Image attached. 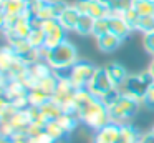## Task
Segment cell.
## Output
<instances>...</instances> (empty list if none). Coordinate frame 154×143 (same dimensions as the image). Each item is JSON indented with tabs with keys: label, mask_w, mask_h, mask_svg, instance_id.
I'll return each mask as SVG.
<instances>
[{
	"label": "cell",
	"mask_w": 154,
	"mask_h": 143,
	"mask_svg": "<svg viewBox=\"0 0 154 143\" xmlns=\"http://www.w3.org/2000/svg\"><path fill=\"white\" fill-rule=\"evenodd\" d=\"M45 62L51 67V70H70L75 63L80 62V52L70 40H65L61 45L48 52Z\"/></svg>",
	"instance_id": "obj_1"
},
{
	"label": "cell",
	"mask_w": 154,
	"mask_h": 143,
	"mask_svg": "<svg viewBox=\"0 0 154 143\" xmlns=\"http://www.w3.org/2000/svg\"><path fill=\"white\" fill-rule=\"evenodd\" d=\"M151 83H154L152 76L149 75V72H141V73H134V75H129L126 78V82L119 86L121 93L129 98L139 102L141 105L144 103V96H146V92L149 88Z\"/></svg>",
	"instance_id": "obj_2"
},
{
	"label": "cell",
	"mask_w": 154,
	"mask_h": 143,
	"mask_svg": "<svg viewBox=\"0 0 154 143\" xmlns=\"http://www.w3.org/2000/svg\"><path fill=\"white\" fill-rule=\"evenodd\" d=\"M80 118L86 126H90L91 130H101L103 126H106L108 123H111L109 118V110L101 100H94L91 105H88L83 112H80Z\"/></svg>",
	"instance_id": "obj_3"
},
{
	"label": "cell",
	"mask_w": 154,
	"mask_h": 143,
	"mask_svg": "<svg viewBox=\"0 0 154 143\" xmlns=\"http://www.w3.org/2000/svg\"><path fill=\"white\" fill-rule=\"evenodd\" d=\"M139 106H141L139 102H136V100H133V98H129V96H126V95L121 93L119 98L108 108L109 110L111 122L118 123V125H124L128 120H131L137 113Z\"/></svg>",
	"instance_id": "obj_4"
},
{
	"label": "cell",
	"mask_w": 154,
	"mask_h": 143,
	"mask_svg": "<svg viewBox=\"0 0 154 143\" xmlns=\"http://www.w3.org/2000/svg\"><path fill=\"white\" fill-rule=\"evenodd\" d=\"M96 68L93 63L86 62V60H80L78 63H75L70 70V80L71 83L75 85V88H86L88 83L93 80L94 73H96Z\"/></svg>",
	"instance_id": "obj_5"
},
{
	"label": "cell",
	"mask_w": 154,
	"mask_h": 143,
	"mask_svg": "<svg viewBox=\"0 0 154 143\" xmlns=\"http://www.w3.org/2000/svg\"><path fill=\"white\" fill-rule=\"evenodd\" d=\"M86 88H88V92H90L94 98L103 100V96L106 95L108 92H111L113 88H118V86L113 85V82H111L109 75H108L106 68H104V67H98L96 73H94V76H93V80L88 83Z\"/></svg>",
	"instance_id": "obj_6"
},
{
	"label": "cell",
	"mask_w": 154,
	"mask_h": 143,
	"mask_svg": "<svg viewBox=\"0 0 154 143\" xmlns=\"http://www.w3.org/2000/svg\"><path fill=\"white\" fill-rule=\"evenodd\" d=\"M73 7L80 12V15H90L94 20L109 17V10L100 0H75Z\"/></svg>",
	"instance_id": "obj_7"
},
{
	"label": "cell",
	"mask_w": 154,
	"mask_h": 143,
	"mask_svg": "<svg viewBox=\"0 0 154 143\" xmlns=\"http://www.w3.org/2000/svg\"><path fill=\"white\" fill-rule=\"evenodd\" d=\"M119 140H121V125L111 122L96 132L94 143H118Z\"/></svg>",
	"instance_id": "obj_8"
},
{
	"label": "cell",
	"mask_w": 154,
	"mask_h": 143,
	"mask_svg": "<svg viewBox=\"0 0 154 143\" xmlns=\"http://www.w3.org/2000/svg\"><path fill=\"white\" fill-rule=\"evenodd\" d=\"M80 17H81L80 12L73 7V3H70V5L61 12V15L58 17V22H60V25L63 27L66 32H76Z\"/></svg>",
	"instance_id": "obj_9"
},
{
	"label": "cell",
	"mask_w": 154,
	"mask_h": 143,
	"mask_svg": "<svg viewBox=\"0 0 154 143\" xmlns=\"http://www.w3.org/2000/svg\"><path fill=\"white\" fill-rule=\"evenodd\" d=\"M104 68H106V72H108V75H109L113 85L118 86V88H119V86L126 82L128 76H129L128 70L124 68L119 62H109V63H106V65H104Z\"/></svg>",
	"instance_id": "obj_10"
},
{
	"label": "cell",
	"mask_w": 154,
	"mask_h": 143,
	"mask_svg": "<svg viewBox=\"0 0 154 143\" xmlns=\"http://www.w3.org/2000/svg\"><path fill=\"white\" fill-rule=\"evenodd\" d=\"M124 40L119 38L118 35H114V33H106V35H101L96 38V47L100 52L103 53H111L114 52V50H118L121 47V43H123Z\"/></svg>",
	"instance_id": "obj_11"
},
{
	"label": "cell",
	"mask_w": 154,
	"mask_h": 143,
	"mask_svg": "<svg viewBox=\"0 0 154 143\" xmlns=\"http://www.w3.org/2000/svg\"><path fill=\"white\" fill-rule=\"evenodd\" d=\"M7 123L10 125V128L14 130V133H17V132H25L27 133L28 126L32 125V118H30V115H28L27 108L25 110H17L15 115L12 116Z\"/></svg>",
	"instance_id": "obj_12"
},
{
	"label": "cell",
	"mask_w": 154,
	"mask_h": 143,
	"mask_svg": "<svg viewBox=\"0 0 154 143\" xmlns=\"http://www.w3.org/2000/svg\"><path fill=\"white\" fill-rule=\"evenodd\" d=\"M109 22H111V33L118 35L123 40H126L131 35V32L134 30L123 17H109Z\"/></svg>",
	"instance_id": "obj_13"
},
{
	"label": "cell",
	"mask_w": 154,
	"mask_h": 143,
	"mask_svg": "<svg viewBox=\"0 0 154 143\" xmlns=\"http://www.w3.org/2000/svg\"><path fill=\"white\" fill-rule=\"evenodd\" d=\"M17 60H18V55L8 45H5L0 52V70H2V73H8V70L14 67V63Z\"/></svg>",
	"instance_id": "obj_14"
},
{
	"label": "cell",
	"mask_w": 154,
	"mask_h": 143,
	"mask_svg": "<svg viewBox=\"0 0 154 143\" xmlns=\"http://www.w3.org/2000/svg\"><path fill=\"white\" fill-rule=\"evenodd\" d=\"M66 30L63 28V27H58L55 32H51V33H47V40H45V48H48V50H53V48H57L58 45H61V43L65 42V40H68L66 38Z\"/></svg>",
	"instance_id": "obj_15"
},
{
	"label": "cell",
	"mask_w": 154,
	"mask_h": 143,
	"mask_svg": "<svg viewBox=\"0 0 154 143\" xmlns=\"http://www.w3.org/2000/svg\"><path fill=\"white\" fill-rule=\"evenodd\" d=\"M45 133H47L48 136H51V138H53L55 141H58V143L65 141V140H66V136H68V132L57 122V120L47 123V126H45Z\"/></svg>",
	"instance_id": "obj_16"
},
{
	"label": "cell",
	"mask_w": 154,
	"mask_h": 143,
	"mask_svg": "<svg viewBox=\"0 0 154 143\" xmlns=\"http://www.w3.org/2000/svg\"><path fill=\"white\" fill-rule=\"evenodd\" d=\"M42 108V113H43V116L48 120V122H53V120H58L60 118V115L63 113V108H61L60 105H58L57 102H53V100H48L47 103H43V105L40 106Z\"/></svg>",
	"instance_id": "obj_17"
},
{
	"label": "cell",
	"mask_w": 154,
	"mask_h": 143,
	"mask_svg": "<svg viewBox=\"0 0 154 143\" xmlns=\"http://www.w3.org/2000/svg\"><path fill=\"white\" fill-rule=\"evenodd\" d=\"M141 135L143 133L136 128V126L129 125V123H124L121 125V140L126 143H139Z\"/></svg>",
	"instance_id": "obj_18"
},
{
	"label": "cell",
	"mask_w": 154,
	"mask_h": 143,
	"mask_svg": "<svg viewBox=\"0 0 154 143\" xmlns=\"http://www.w3.org/2000/svg\"><path fill=\"white\" fill-rule=\"evenodd\" d=\"M58 80L60 78H58L55 73H51V75L45 76V78H42L40 82H38L37 88H40L42 92H45L47 95L53 96V93L57 92V86H58Z\"/></svg>",
	"instance_id": "obj_19"
},
{
	"label": "cell",
	"mask_w": 154,
	"mask_h": 143,
	"mask_svg": "<svg viewBox=\"0 0 154 143\" xmlns=\"http://www.w3.org/2000/svg\"><path fill=\"white\" fill-rule=\"evenodd\" d=\"M57 122L60 123L68 133H71L78 126V123L81 122V118H80V115H76V113H61L60 118H58Z\"/></svg>",
	"instance_id": "obj_20"
},
{
	"label": "cell",
	"mask_w": 154,
	"mask_h": 143,
	"mask_svg": "<svg viewBox=\"0 0 154 143\" xmlns=\"http://www.w3.org/2000/svg\"><path fill=\"white\" fill-rule=\"evenodd\" d=\"M93 27H94V18L93 17L81 15L80 22H78V27H76V33L78 35H83V37L93 35Z\"/></svg>",
	"instance_id": "obj_21"
},
{
	"label": "cell",
	"mask_w": 154,
	"mask_h": 143,
	"mask_svg": "<svg viewBox=\"0 0 154 143\" xmlns=\"http://www.w3.org/2000/svg\"><path fill=\"white\" fill-rule=\"evenodd\" d=\"M27 40L33 48H43L45 40H47V33L43 32V28H32V32L27 37Z\"/></svg>",
	"instance_id": "obj_22"
},
{
	"label": "cell",
	"mask_w": 154,
	"mask_h": 143,
	"mask_svg": "<svg viewBox=\"0 0 154 143\" xmlns=\"http://www.w3.org/2000/svg\"><path fill=\"white\" fill-rule=\"evenodd\" d=\"M50 98H51L50 95H47V93L42 92L40 88H37V86L28 92V102H30V105H33V106H42L43 103H47Z\"/></svg>",
	"instance_id": "obj_23"
},
{
	"label": "cell",
	"mask_w": 154,
	"mask_h": 143,
	"mask_svg": "<svg viewBox=\"0 0 154 143\" xmlns=\"http://www.w3.org/2000/svg\"><path fill=\"white\" fill-rule=\"evenodd\" d=\"M109 32H111L109 17L94 20V27H93V37L94 38H98V37H101V35H106V33H109Z\"/></svg>",
	"instance_id": "obj_24"
},
{
	"label": "cell",
	"mask_w": 154,
	"mask_h": 143,
	"mask_svg": "<svg viewBox=\"0 0 154 143\" xmlns=\"http://www.w3.org/2000/svg\"><path fill=\"white\" fill-rule=\"evenodd\" d=\"M134 8L141 17H152L154 15V2L152 0H137L134 2Z\"/></svg>",
	"instance_id": "obj_25"
},
{
	"label": "cell",
	"mask_w": 154,
	"mask_h": 143,
	"mask_svg": "<svg viewBox=\"0 0 154 143\" xmlns=\"http://www.w3.org/2000/svg\"><path fill=\"white\" fill-rule=\"evenodd\" d=\"M136 30L141 32L143 35L144 33H152L154 32V15L152 17H141L136 25Z\"/></svg>",
	"instance_id": "obj_26"
},
{
	"label": "cell",
	"mask_w": 154,
	"mask_h": 143,
	"mask_svg": "<svg viewBox=\"0 0 154 143\" xmlns=\"http://www.w3.org/2000/svg\"><path fill=\"white\" fill-rule=\"evenodd\" d=\"M123 18L126 20V22L129 23V25L133 27L134 30H136V25H137V22H139L141 15H139V13L136 12V8H134V7H133V8H129V10H128V12H124V13H123Z\"/></svg>",
	"instance_id": "obj_27"
},
{
	"label": "cell",
	"mask_w": 154,
	"mask_h": 143,
	"mask_svg": "<svg viewBox=\"0 0 154 143\" xmlns=\"http://www.w3.org/2000/svg\"><path fill=\"white\" fill-rule=\"evenodd\" d=\"M143 47H144V52H146L147 55L154 57V32L152 33H144L143 35Z\"/></svg>",
	"instance_id": "obj_28"
},
{
	"label": "cell",
	"mask_w": 154,
	"mask_h": 143,
	"mask_svg": "<svg viewBox=\"0 0 154 143\" xmlns=\"http://www.w3.org/2000/svg\"><path fill=\"white\" fill-rule=\"evenodd\" d=\"M119 96H121V90H119V88H113L111 92H108L106 95L103 96V100H101V102H103L104 105H106L108 108H109V106L113 105V103L116 102V100L119 98Z\"/></svg>",
	"instance_id": "obj_29"
},
{
	"label": "cell",
	"mask_w": 154,
	"mask_h": 143,
	"mask_svg": "<svg viewBox=\"0 0 154 143\" xmlns=\"http://www.w3.org/2000/svg\"><path fill=\"white\" fill-rule=\"evenodd\" d=\"M58 27H61V25H60V22H58V18L43 20V22H42V28H43V32H45V33H51V32H55V30H57Z\"/></svg>",
	"instance_id": "obj_30"
},
{
	"label": "cell",
	"mask_w": 154,
	"mask_h": 143,
	"mask_svg": "<svg viewBox=\"0 0 154 143\" xmlns=\"http://www.w3.org/2000/svg\"><path fill=\"white\" fill-rule=\"evenodd\" d=\"M143 105H146L147 108H154V83H151L149 88H147L146 92V96H144V103Z\"/></svg>",
	"instance_id": "obj_31"
},
{
	"label": "cell",
	"mask_w": 154,
	"mask_h": 143,
	"mask_svg": "<svg viewBox=\"0 0 154 143\" xmlns=\"http://www.w3.org/2000/svg\"><path fill=\"white\" fill-rule=\"evenodd\" d=\"M30 143H58V141H55V140L51 138V136H48L47 133H42L37 138H30Z\"/></svg>",
	"instance_id": "obj_32"
},
{
	"label": "cell",
	"mask_w": 154,
	"mask_h": 143,
	"mask_svg": "<svg viewBox=\"0 0 154 143\" xmlns=\"http://www.w3.org/2000/svg\"><path fill=\"white\" fill-rule=\"evenodd\" d=\"M100 2L103 3L109 12H111V10H114V8H118V0H100Z\"/></svg>",
	"instance_id": "obj_33"
},
{
	"label": "cell",
	"mask_w": 154,
	"mask_h": 143,
	"mask_svg": "<svg viewBox=\"0 0 154 143\" xmlns=\"http://www.w3.org/2000/svg\"><path fill=\"white\" fill-rule=\"evenodd\" d=\"M139 143H154V135L151 132H147V133H143L141 135V140H139Z\"/></svg>",
	"instance_id": "obj_34"
},
{
	"label": "cell",
	"mask_w": 154,
	"mask_h": 143,
	"mask_svg": "<svg viewBox=\"0 0 154 143\" xmlns=\"http://www.w3.org/2000/svg\"><path fill=\"white\" fill-rule=\"evenodd\" d=\"M147 72H149V75L152 76V80H154V57H152V60H151L149 67H147Z\"/></svg>",
	"instance_id": "obj_35"
},
{
	"label": "cell",
	"mask_w": 154,
	"mask_h": 143,
	"mask_svg": "<svg viewBox=\"0 0 154 143\" xmlns=\"http://www.w3.org/2000/svg\"><path fill=\"white\" fill-rule=\"evenodd\" d=\"M151 133H152V135H154V126H152V130H151Z\"/></svg>",
	"instance_id": "obj_36"
},
{
	"label": "cell",
	"mask_w": 154,
	"mask_h": 143,
	"mask_svg": "<svg viewBox=\"0 0 154 143\" xmlns=\"http://www.w3.org/2000/svg\"><path fill=\"white\" fill-rule=\"evenodd\" d=\"M118 143H126V141H123V140H119V141H118Z\"/></svg>",
	"instance_id": "obj_37"
},
{
	"label": "cell",
	"mask_w": 154,
	"mask_h": 143,
	"mask_svg": "<svg viewBox=\"0 0 154 143\" xmlns=\"http://www.w3.org/2000/svg\"><path fill=\"white\" fill-rule=\"evenodd\" d=\"M134 2H137V0H134Z\"/></svg>",
	"instance_id": "obj_38"
},
{
	"label": "cell",
	"mask_w": 154,
	"mask_h": 143,
	"mask_svg": "<svg viewBox=\"0 0 154 143\" xmlns=\"http://www.w3.org/2000/svg\"><path fill=\"white\" fill-rule=\"evenodd\" d=\"M152 2H154V0H152Z\"/></svg>",
	"instance_id": "obj_39"
}]
</instances>
